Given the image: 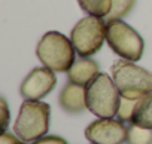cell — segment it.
<instances>
[{
  "mask_svg": "<svg viewBox=\"0 0 152 144\" xmlns=\"http://www.w3.org/2000/svg\"><path fill=\"white\" fill-rule=\"evenodd\" d=\"M75 54L76 49L70 37H66L60 31L45 33L36 46V55L39 61L55 73L69 71V68L76 61Z\"/></svg>",
  "mask_w": 152,
  "mask_h": 144,
  "instance_id": "6da1fadb",
  "label": "cell"
},
{
  "mask_svg": "<svg viewBox=\"0 0 152 144\" xmlns=\"http://www.w3.org/2000/svg\"><path fill=\"white\" fill-rule=\"evenodd\" d=\"M57 85L55 71L48 67H36L33 68L27 77L23 80L20 86V94L26 100H36L40 101L45 98Z\"/></svg>",
  "mask_w": 152,
  "mask_h": 144,
  "instance_id": "ba28073f",
  "label": "cell"
},
{
  "mask_svg": "<svg viewBox=\"0 0 152 144\" xmlns=\"http://www.w3.org/2000/svg\"><path fill=\"white\" fill-rule=\"evenodd\" d=\"M51 120V107L46 103L26 100L14 123V132L26 143H33L46 135Z\"/></svg>",
  "mask_w": 152,
  "mask_h": 144,
  "instance_id": "7a4b0ae2",
  "label": "cell"
},
{
  "mask_svg": "<svg viewBox=\"0 0 152 144\" xmlns=\"http://www.w3.org/2000/svg\"><path fill=\"white\" fill-rule=\"evenodd\" d=\"M110 73L122 97L137 100L152 91V73L133 61H115Z\"/></svg>",
  "mask_w": 152,
  "mask_h": 144,
  "instance_id": "3957f363",
  "label": "cell"
},
{
  "mask_svg": "<svg viewBox=\"0 0 152 144\" xmlns=\"http://www.w3.org/2000/svg\"><path fill=\"white\" fill-rule=\"evenodd\" d=\"M127 144H152V129L137 123H128Z\"/></svg>",
  "mask_w": 152,
  "mask_h": 144,
  "instance_id": "7c38bea8",
  "label": "cell"
},
{
  "mask_svg": "<svg viewBox=\"0 0 152 144\" xmlns=\"http://www.w3.org/2000/svg\"><path fill=\"white\" fill-rule=\"evenodd\" d=\"M99 73H100V67L94 59H91L90 56H79L69 68L67 77L70 82L87 86Z\"/></svg>",
  "mask_w": 152,
  "mask_h": 144,
  "instance_id": "30bf717a",
  "label": "cell"
},
{
  "mask_svg": "<svg viewBox=\"0 0 152 144\" xmlns=\"http://www.w3.org/2000/svg\"><path fill=\"white\" fill-rule=\"evenodd\" d=\"M121 92L107 73H100L87 85V106L97 117H113L118 113Z\"/></svg>",
  "mask_w": 152,
  "mask_h": 144,
  "instance_id": "277c9868",
  "label": "cell"
},
{
  "mask_svg": "<svg viewBox=\"0 0 152 144\" xmlns=\"http://www.w3.org/2000/svg\"><path fill=\"white\" fill-rule=\"evenodd\" d=\"M81 9L93 17H107L112 8V0H78Z\"/></svg>",
  "mask_w": 152,
  "mask_h": 144,
  "instance_id": "4fadbf2b",
  "label": "cell"
},
{
  "mask_svg": "<svg viewBox=\"0 0 152 144\" xmlns=\"http://www.w3.org/2000/svg\"><path fill=\"white\" fill-rule=\"evenodd\" d=\"M60 107L70 113V114H79L88 109L87 106V86L78 85L75 82L66 83L58 95Z\"/></svg>",
  "mask_w": 152,
  "mask_h": 144,
  "instance_id": "9c48e42d",
  "label": "cell"
},
{
  "mask_svg": "<svg viewBox=\"0 0 152 144\" xmlns=\"http://www.w3.org/2000/svg\"><path fill=\"white\" fill-rule=\"evenodd\" d=\"M139 100L140 98L133 100V98H127V97H122L121 95L116 117L121 122H124V123H133L134 122L136 111H137V107H139Z\"/></svg>",
  "mask_w": 152,
  "mask_h": 144,
  "instance_id": "5bb4252c",
  "label": "cell"
},
{
  "mask_svg": "<svg viewBox=\"0 0 152 144\" xmlns=\"http://www.w3.org/2000/svg\"><path fill=\"white\" fill-rule=\"evenodd\" d=\"M133 123L152 129V91L139 100V107Z\"/></svg>",
  "mask_w": 152,
  "mask_h": 144,
  "instance_id": "8fae6325",
  "label": "cell"
},
{
  "mask_svg": "<svg viewBox=\"0 0 152 144\" xmlns=\"http://www.w3.org/2000/svg\"><path fill=\"white\" fill-rule=\"evenodd\" d=\"M85 138L91 144H124L127 143V126L119 119L99 117L87 126Z\"/></svg>",
  "mask_w": 152,
  "mask_h": 144,
  "instance_id": "52a82bcc",
  "label": "cell"
},
{
  "mask_svg": "<svg viewBox=\"0 0 152 144\" xmlns=\"http://www.w3.org/2000/svg\"><path fill=\"white\" fill-rule=\"evenodd\" d=\"M136 0H112V8L107 14L109 20H122L125 15L130 14V11L134 8Z\"/></svg>",
  "mask_w": 152,
  "mask_h": 144,
  "instance_id": "9a60e30c",
  "label": "cell"
},
{
  "mask_svg": "<svg viewBox=\"0 0 152 144\" xmlns=\"http://www.w3.org/2000/svg\"><path fill=\"white\" fill-rule=\"evenodd\" d=\"M0 144H27L26 141H23L20 137H17L15 134H11V132H3L2 134V138H0Z\"/></svg>",
  "mask_w": 152,
  "mask_h": 144,
  "instance_id": "e0dca14e",
  "label": "cell"
},
{
  "mask_svg": "<svg viewBox=\"0 0 152 144\" xmlns=\"http://www.w3.org/2000/svg\"><path fill=\"white\" fill-rule=\"evenodd\" d=\"M106 40L110 49L122 59L136 62L143 55V37L122 20H109L106 22Z\"/></svg>",
  "mask_w": 152,
  "mask_h": 144,
  "instance_id": "5b68a950",
  "label": "cell"
},
{
  "mask_svg": "<svg viewBox=\"0 0 152 144\" xmlns=\"http://www.w3.org/2000/svg\"><path fill=\"white\" fill-rule=\"evenodd\" d=\"M2 111H3V132H5L9 123V109H8V103L5 98H2Z\"/></svg>",
  "mask_w": 152,
  "mask_h": 144,
  "instance_id": "ac0fdd59",
  "label": "cell"
},
{
  "mask_svg": "<svg viewBox=\"0 0 152 144\" xmlns=\"http://www.w3.org/2000/svg\"><path fill=\"white\" fill-rule=\"evenodd\" d=\"M70 40L79 56H93L106 40V22L100 17L88 15L72 28Z\"/></svg>",
  "mask_w": 152,
  "mask_h": 144,
  "instance_id": "8992f818",
  "label": "cell"
},
{
  "mask_svg": "<svg viewBox=\"0 0 152 144\" xmlns=\"http://www.w3.org/2000/svg\"><path fill=\"white\" fill-rule=\"evenodd\" d=\"M31 144H67V141L58 135H43Z\"/></svg>",
  "mask_w": 152,
  "mask_h": 144,
  "instance_id": "2e32d148",
  "label": "cell"
}]
</instances>
